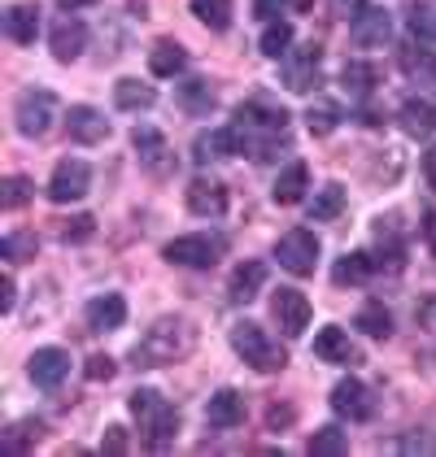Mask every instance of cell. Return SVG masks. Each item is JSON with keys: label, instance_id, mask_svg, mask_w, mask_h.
Here are the masks:
<instances>
[{"label": "cell", "instance_id": "obj_40", "mask_svg": "<svg viewBox=\"0 0 436 457\" xmlns=\"http://www.w3.org/2000/svg\"><path fill=\"white\" fill-rule=\"evenodd\" d=\"M57 236H62V245H88V240L96 236V218H92V213H74V218H62Z\"/></svg>", "mask_w": 436, "mask_h": 457}, {"label": "cell", "instance_id": "obj_37", "mask_svg": "<svg viewBox=\"0 0 436 457\" xmlns=\"http://www.w3.org/2000/svg\"><path fill=\"white\" fill-rule=\"evenodd\" d=\"M192 13L210 31H227L231 27V0H192Z\"/></svg>", "mask_w": 436, "mask_h": 457}, {"label": "cell", "instance_id": "obj_17", "mask_svg": "<svg viewBox=\"0 0 436 457\" xmlns=\"http://www.w3.org/2000/svg\"><path fill=\"white\" fill-rule=\"evenodd\" d=\"M205 422L214 427V431H231V427H240L245 422V396L236 392V387H222L210 396V405H205Z\"/></svg>", "mask_w": 436, "mask_h": 457}, {"label": "cell", "instance_id": "obj_21", "mask_svg": "<svg viewBox=\"0 0 436 457\" xmlns=\"http://www.w3.org/2000/svg\"><path fill=\"white\" fill-rule=\"evenodd\" d=\"M262 283H266V262H240V266L231 270L227 296H231L236 305H249L257 292H262Z\"/></svg>", "mask_w": 436, "mask_h": 457}, {"label": "cell", "instance_id": "obj_20", "mask_svg": "<svg viewBox=\"0 0 436 457\" xmlns=\"http://www.w3.org/2000/svg\"><path fill=\"white\" fill-rule=\"evenodd\" d=\"M83 318H88V327L92 331H118L122 322H127V301L118 296V292H105V296H96V301H88V310H83Z\"/></svg>", "mask_w": 436, "mask_h": 457}, {"label": "cell", "instance_id": "obj_16", "mask_svg": "<svg viewBox=\"0 0 436 457\" xmlns=\"http://www.w3.org/2000/svg\"><path fill=\"white\" fill-rule=\"evenodd\" d=\"M66 131H71L74 144H105L109 122H105V113H101V109L71 105V113H66Z\"/></svg>", "mask_w": 436, "mask_h": 457}, {"label": "cell", "instance_id": "obj_5", "mask_svg": "<svg viewBox=\"0 0 436 457\" xmlns=\"http://www.w3.org/2000/svg\"><path fill=\"white\" fill-rule=\"evenodd\" d=\"M275 257H280V266H284L289 275L306 279V275H314V266H319V236L306 231V227H292L289 236H280Z\"/></svg>", "mask_w": 436, "mask_h": 457}, {"label": "cell", "instance_id": "obj_13", "mask_svg": "<svg viewBox=\"0 0 436 457\" xmlns=\"http://www.w3.org/2000/svg\"><path fill=\"white\" fill-rule=\"evenodd\" d=\"M27 375H31V384L44 387V392H53V387L66 384V375H71V353L66 349H36L31 353V361H27Z\"/></svg>", "mask_w": 436, "mask_h": 457}, {"label": "cell", "instance_id": "obj_25", "mask_svg": "<svg viewBox=\"0 0 436 457\" xmlns=\"http://www.w3.org/2000/svg\"><path fill=\"white\" fill-rule=\"evenodd\" d=\"M148 71L157 74V79H175V74H183L188 71V53H183V44H175V39H157L153 53H148Z\"/></svg>", "mask_w": 436, "mask_h": 457}, {"label": "cell", "instance_id": "obj_29", "mask_svg": "<svg viewBox=\"0 0 436 457\" xmlns=\"http://www.w3.org/2000/svg\"><path fill=\"white\" fill-rule=\"evenodd\" d=\"M214 101H218V92L210 87V79H188V83H180V105L192 118H205L214 109Z\"/></svg>", "mask_w": 436, "mask_h": 457}, {"label": "cell", "instance_id": "obj_6", "mask_svg": "<svg viewBox=\"0 0 436 457\" xmlns=\"http://www.w3.org/2000/svg\"><path fill=\"white\" fill-rule=\"evenodd\" d=\"M92 187V166L79 162V157H62L53 166V179H48V201L53 205H71V201H83Z\"/></svg>", "mask_w": 436, "mask_h": 457}, {"label": "cell", "instance_id": "obj_41", "mask_svg": "<svg viewBox=\"0 0 436 457\" xmlns=\"http://www.w3.org/2000/svg\"><path fill=\"white\" fill-rule=\"evenodd\" d=\"M410 36L419 44H432L436 39V9H415L410 13Z\"/></svg>", "mask_w": 436, "mask_h": 457}, {"label": "cell", "instance_id": "obj_15", "mask_svg": "<svg viewBox=\"0 0 436 457\" xmlns=\"http://www.w3.org/2000/svg\"><path fill=\"white\" fill-rule=\"evenodd\" d=\"M236 153H245V144H240V131L236 127H214V131H201L197 144H192V157L205 166V162H218V157H236Z\"/></svg>", "mask_w": 436, "mask_h": 457}, {"label": "cell", "instance_id": "obj_4", "mask_svg": "<svg viewBox=\"0 0 436 457\" xmlns=\"http://www.w3.org/2000/svg\"><path fill=\"white\" fill-rule=\"evenodd\" d=\"M53 118H57V96H53L48 87H27V92H18V101H13V127H18L27 140L48 136Z\"/></svg>", "mask_w": 436, "mask_h": 457}, {"label": "cell", "instance_id": "obj_8", "mask_svg": "<svg viewBox=\"0 0 436 457\" xmlns=\"http://www.w3.org/2000/svg\"><path fill=\"white\" fill-rule=\"evenodd\" d=\"M131 144H136V157H140V166H145L148 175H157V179L175 175V153H171V144H166V136L157 127H136Z\"/></svg>", "mask_w": 436, "mask_h": 457}, {"label": "cell", "instance_id": "obj_10", "mask_svg": "<svg viewBox=\"0 0 436 457\" xmlns=\"http://www.w3.org/2000/svg\"><path fill=\"white\" fill-rule=\"evenodd\" d=\"M393 36V18L384 4H358V13L349 18V39L358 48H380L384 39Z\"/></svg>", "mask_w": 436, "mask_h": 457}, {"label": "cell", "instance_id": "obj_45", "mask_svg": "<svg viewBox=\"0 0 436 457\" xmlns=\"http://www.w3.org/2000/svg\"><path fill=\"white\" fill-rule=\"evenodd\" d=\"M13 301H18V287H13V275L4 270L0 275V314H13Z\"/></svg>", "mask_w": 436, "mask_h": 457}, {"label": "cell", "instance_id": "obj_19", "mask_svg": "<svg viewBox=\"0 0 436 457\" xmlns=\"http://www.w3.org/2000/svg\"><path fill=\"white\" fill-rule=\"evenodd\" d=\"M314 357H319V361H331V366H354V361H363L358 349H354V340H349L340 327H323V331L314 336Z\"/></svg>", "mask_w": 436, "mask_h": 457}, {"label": "cell", "instance_id": "obj_34", "mask_svg": "<svg viewBox=\"0 0 436 457\" xmlns=\"http://www.w3.org/2000/svg\"><path fill=\"white\" fill-rule=\"evenodd\" d=\"M39 436H44V422H39V419H22V422H13V427L0 436V445H4V453H27Z\"/></svg>", "mask_w": 436, "mask_h": 457}, {"label": "cell", "instance_id": "obj_47", "mask_svg": "<svg viewBox=\"0 0 436 457\" xmlns=\"http://www.w3.org/2000/svg\"><path fill=\"white\" fill-rule=\"evenodd\" d=\"M284 4H289V0H254V13L262 18V22H275Z\"/></svg>", "mask_w": 436, "mask_h": 457}, {"label": "cell", "instance_id": "obj_30", "mask_svg": "<svg viewBox=\"0 0 436 457\" xmlns=\"http://www.w3.org/2000/svg\"><path fill=\"white\" fill-rule=\"evenodd\" d=\"M345 213V187L340 183H327L314 192V201H310V222H336Z\"/></svg>", "mask_w": 436, "mask_h": 457}, {"label": "cell", "instance_id": "obj_1", "mask_svg": "<svg viewBox=\"0 0 436 457\" xmlns=\"http://www.w3.org/2000/svg\"><path fill=\"white\" fill-rule=\"evenodd\" d=\"M192 349H197V327H192L188 318L171 314V318H157L145 336L136 340L131 361H136L140 370H157V366H175V361H183Z\"/></svg>", "mask_w": 436, "mask_h": 457}, {"label": "cell", "instance_id": "obj_39", "mask_svg": "<svg viewBox=\"0 0 436 457\" xmlns=\"http://www.w3.org/2000/svg\"><path fill=\"white\" fill-rule=\"evenodd\" d=\"M31 192H36V183L27 175H9L0 183V210H22L31 201Z\"/></svg>", "mask_w": 436, "mask_h": 457}, {"label": "cell", "instance_id": "obj_38", "mask_svg": "<svg viewBox=\"0 0 436 457\" xmlns=\"http://www.w3.org/2000/svg\"><path fill=\"white\" fill-rule=\"evenodd\" d=\"M398 62H401V71L410 74V79H423V83H436V66H432V57H428V48L419 44H410V48H401L398 53Z\"/></svg>", "mask_w": 436, "mask_h": 457}, {"label": "cell", "instance_id": "obj_27", "mask_svg": "<svg viewBox=\"0 0 436 457\" xmlns=\"http://www.w3.org/2000/svg\"><path fill=\"white\" fill-rule=\"evenodd\" d=\"M371 275H375V257L371 253H345L336 262V270H331V283L336 287H354V283H366Z\"/></svg>", "mask_w": 436, "mask_h": 457}, {"label": "cell", "instance_id": "obj_48", "mask_svg": "<svg viewBox=\"0 0 436 457\" xmlns=\"http://www.w3.org/2000/svg\"><path fill=\"white\" fill-rule=\"evenodd\" d=\"M423 175H428V187L436 192V144L423 153Z\"/></svg>", "mask_w": 436, "mask_h": 457}, {"label": "cell", "instance_id": "obj_35", "mask_svg": "<svg viewBox=\"0 0 436 457\" xmlns=\"http://www.w3.org/2000/svg\"><path fill=\"white\" fill-rule=\"evenodd\" d=\"M306 453H310V457H340V453H349V436H345L340 427H319V431L310 436Z\"/></svg>", "mask_w": 436, "mask_h": 457}, {"label": "cell", "instance_id": "obj_42", "mask_svg": "<svg viewBox=\"0 0 436 457\" xmlns=\"http://www.w3.org/2000/svg\"><path fill=\"white\" fill-rule=\"evenodd\" d=\"M83 375H88L92 384H109V379L118 375V366H113V357H109V353H96V357H88Z\"/></svg>", "mask_w": 436, "mask_h": 457}, {"label": "cell", "instance_id": "obj_23", "mask_svg": "<svg viewBox=\"0 0 436 457\" xmlns=\"http://www.w3.org/2000/svg\"><path fill=\"white\" fill-rule=\"evenodd\" d=\"M401 118V131L410 136V140H428L436 131V105L432 101H406V105L398 109Z\"/></svg>", "mask_w": 436, "mask_h": 457}, {"label": "cell", "instance_id": "obj_32", "mask_svg": "<svg viewBox=\"0 0 436 457\" xmlns=\"http://www.w3.org/2000/svg\"><path fill=\"white\" fill-rule=\"evenodd\" d=\"M306 127H310V136H331L336 127H340V105L336 101H327V96H319V101H310V109H306Z\"/></svg>", "mask_w": 436, "mask_h": 457}, {"label": "cell", "instance_id": "obj_9", "mask_svg": "<svg viewBox=\"0 0 436 457\" xmlns=\"http://www.w3.org/2000/svg\"><path fill=\"white\" fill-rule=\"evenodd\" d=\"M319 62H323V48L310 39V44H301L297 53L284 57V87L289 92H314L319 87Z\"/></svg>", "mask_w": 436, "mask_h": 457}, {"label": "cell", "instance_id": "obj_2", "mask_svg": "<svg viewBox=\"0 0 436 457\" xmlns=\"http://www.w3.org/2000/svg\"><path fill=\"white\" fill-rule=\"evenodd\" d=\"M127 410L140 419V431H145V445L148 449H171L175 436H180V410L171 401H162L153 387H136Z\"/></svg>", "mask_w": 436, "mask_h": 457}, {"label": "cell", "instance_id": "obj_36", "mask_svg": "<svg viewBox=\"0 0 436 457\" xmlns=\"http://www.w3.org/2000/svg\"><path fill=\"white\" fill-rule=\"evenodd\" d=\"M36 253H39L36 231H13V236L0 240V257H4L9 266H18V262H36Z\"/></svg>", "mask_w": 436, "mask_h": 457}, {"label": "cell", "instance_id": "obj_22", "mask_svg": "<svg viewBox=\"0 0 436 457\" xmlns=\"http://www.w3.org/2000/svg\"><path fill=\"white\" fill-rule=\"evenodd\" d=\"M306 187H310V166L306 162H289L280 179H275V187H271V196H275V205H297L301 196H306Z\"/></svg>", "mask_w": 436, "mask_h": 457}, {"label": "cell", "instance_id": "obj_18", "mask_svg": "<svg viewBox=\"0 0 436 457\" xmlns=\"http://www.w3.org/2000/svg\"><path fill=\"white\" fill-rule=\"evenodd\" d=\"M188 210L197 218H222L227 210V187L214 179H192L188 183Z\"/></svg>", "mask_w": 436, "mask_h": 457}, {"label": "cell", "instance_id": "obj_26", "mask_svg": "<svg viewBox=\"0 0 436 457\" xmlns=\"http://www.w3.org/2000/svg\"><path fill=\"white\" fill-rule=\"evenodd\" d=\"M113 105L127 109V113H145V109L157 105V92H153V83H140V79H118L113 83Z\"/></svg>", "mask_w": 436, "mask_h": 457}, {"label": "cell", "instance_id": "obj_3", "mask_svg": "<svg viewBox=\"0 0 436 457\" xmlns=\"http://www.w3.org/2000/svg\"><path fill=\"white\" fill-rule=\"evenodd\" d=\"M231 349L240 353L257 375H280L289 366V353L280 349L275 340H266V331L257 322H236L231 327Z\"/></svg>", "mask_w": 436, "mask_h": 457}, {"label": "cell", "instance_id": "obj_43", "mask_svg": "<svg viewBox=\"0 0 436 457\" xmlns=\"http://www.w3.org/2000/svg\"><path fill=\"white\" fill-rule=\"evenodd\" d=\"M101 453H109V457H122L127 453V427H105V440H101Z\"/></svg>", "mask_w": 436, "mask_h": 457}, {"label": "cell", "instance_id": "obj_14", "mask_svg": "<svg viewBox=\"0 0 436 457\" xmlns=\"http://www.w3.org/2000/svg\"><path fill=\"white\" fill-rule=\"evenodd\" d=\"M48 44H53V57L62 62V66H71L83 57V48H88V27L79 22V18H57L53 22V31H48Z\"/></svg>", "mask_w": 436, "mask_h": 457}, {"label": "cell", "instance_id": "obj_24", "mask_svg": "<svg viewBox=\"0 0 436 457\" xmlns=\"http://www.w3.org/2000/svg\"><path fill=\"white\" fill-rule=\"evenodd\" d=\"M4 36L13 39V44H36L39 4H9V13H4Z\"/></svg>", "mask_w": 436, "mask_h": 457}, {"label": "cell", "instance_id": "obj_51", "mask_svg": "<svg viewBox=\"0 0 436 457\" xmlns=\"http://www.w3.org/2000/svg\"><path fill=\"white\" fill-rule=\"evenodd\" d=\"M292 9H297V13H306V9H314V0H289Z\"/></svg>", "mask_w": 436, "mask_h": 457}, {"label": "cell", "instance_id": "obj_49", "mask_svg": "<svg viewBox=\"0 0 436 457\" xmlns=\"http://www.w3.org/2000/svg\"><path fill=\"white\" fill-rule=\"evenodd\" d=\"M423 240H428V248H432V257H436V210L423 218Z\"/></svg>", "mask_w": 436, "mask_h": 457}, {"label": "cell", "instance_id": "obj_11", "mask_svg": "<svg viewBox=\"0 0 436 457\" xmlns=\"http://www.w3.org/2000/svg\"><path fill=\"white\" fill-rule=\"evenodd\" d=\"M271 314L280 322V331L297 340L306 327H310V301H306V292H297V287H280L275 296H271Z\"/></svg>", "mask_w": 436, "mask_h": 457}, {"label": "cell", "instance_id": "obj_7", "mask_svg": "<svg viewBox=\"0 0 436 457\" xmlns=\"http://www.w3.org/2000/svg\"><path fill=\"white\" fill-rule=\"evenodd\" d=\"M162 257L171 266H188V270H210L218 257H222V240L218 236H180L162 248Z\"/></svg>", "mask_w": 436, "mask_h": 457}, {"label": "cell", "instance_id": "obj_28", "mask_svg": "<svg viewBox=\"0 0 436 457\" xmlns=\"http://www.w3.org/2000/svg\"><path fill=\"white\" fill-rule=\"evenodd\" d=\"M340 83H345V92H349V96L366 101V96L375 92V83H380V66H371V62H345Z\"/></svg>", "mask_w": 436, "mask_h": 457}, {"label": "cell", "instance_id": "obj_50", "mask_svg": "<svg viewBox=\"0 0 436 457\" xmlns=\"http://www.w3.org/2000/svg\"><path fill=\"white\" fill-rule=\"evenodd\" d=\"M66 13H74V9H88V4H96V0H57Z\"/></svg>", "mask_w": 436, "mask_h": 457}, {"label": "cell", "instance_id": "obj_12", "mask_svg": "<svg viewBox=\"0 0 436 457\" xmlns=\"http://www.w3.org/2000/svg\"><path fill=\"white\" fill-rule=\"evenodd\" d=\"M331 410L349 422H366L375 414V396H371V387L363 379H340L331 387Z\"/></svg>", "mask_w": 436, "mask_h": 457}, {"label": "cell", "instance_id": "obj_33", "mask_svg": "<svg viewBox=\"0 0 436 457\" xmlns=\"http://www.w3.org/2000/svg\"><path fill=\"white\" fill-rule=\"evenodd\" d=\"M257 48H262V57H271V62H284L292 53V27L289 22H266V31H262V39H257Z\"/></svg>", "mask_w": 436, "mask_h": 457}, {"label": "cell", "instance_id": "obj_31", "mask_svg": "<svg viewBox=\"0 0 436 457\" xmlns=\"http://www.w3.org/2000/svg\"><path fill=\"white\" fill-rule=\"evenodd\" d=\"M354 327H358L363 336H371V340H389V336H393V314H389L380 301H371V305H363V310H358Z\"/></svg>", "mask_w": 436, "mask_h": 457}, {"label": "cell", "instance_id": "obj_44", "mask_svg": "<svg viewBox=\"0 0 436 457\" xmlns=\"http://www.w3.org/2000/svg\"><path fill=\"white\" fill-rule=\"evenodd\" d=\"M398 449L401 453H436V440L432 436H401Z\"/></svg>", "mask_w": 436, "mask_h": 457}, {"label": "cell", "instance_id": "obj_46", "mask_svg": "<svg viewBox=\"0 0 436 457\" xmlns=\"http://www.w3.org/2000/svg\"><path fill=\"white\" fill-rule=\"evenodd\" d=\"M292 419H297V414H292V405H271V410H266V427H271V431L289 427Z\"/></svg>", "mask_w": 436, "mask_h": 457}]
</instances>
